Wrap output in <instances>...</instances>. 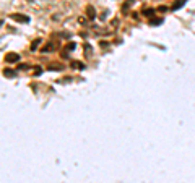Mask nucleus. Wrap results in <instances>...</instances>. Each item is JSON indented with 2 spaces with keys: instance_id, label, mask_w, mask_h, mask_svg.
I'll list each match as a JSON object with an SVG mask.
<instances>
[{
  "instance_id": "nucleus-1",
  "label": "nucleus",
  "mask_w": 195,
  "mask_h": 183,
  "mask_svg": "<svg viewBox=\"0 0 195 183\" xmlns=\"http://www.w3.org/2000/svg\"><path fill=\"white\" fill-rule=\"evenodd\" d=\"M5 60H7V63H15V62L20 60V55H18V53H8V55L5 57Z\"/></svg>"
},
{
  "instance_id": "nucleus-2",
  "label": "nucleus",
  "mask_w": 195,
  "mask_h": 183,
  "mask_svg": "<svg viewBox=\"0 0 195 183\" xmlns=\"http://www.w3.org/2000/svg\"><path fill=\"white\" fill-rule=\"evenodd\" d=\"M12 18H13V20H17V21H21V23H28V21H29L28 16H21V15H17V13L12 15Z\"/></svg>"
},
{
  "instance_id": "nucleus-3",
  "label": "nucleus",
  "mask_w": 195,
  "mask_h": 183,
  "mask_svg": "<svg viewBox=\"0 0 195 183\" xmlns=\"http://www.w3.org/2000/svg\"><path fill=\"white\" fill-rule=\"evenodd\" d=\"M72 66H73V68H78V70L85 68V65L83 63H80V62H72Z\"/></svg>"
},
{
  "instance_id": "nucleus-4",
  "label": "nucleus",
  "mask_w": 195,
  "mask_h": 183,
  "mask_svg": "<svg viewBox=\"0 0 195 183\" xmlns=\"http://www.w3.org/2000/svg\"><path fill=\"white\" fill-rule=\"evenodd\" d=\"M184 3H185V0H179L177 3H174V7H172V8H174V10H179L181 7H184Z\"/></svg>"
},
{
  "instance_id": "nucleus-5",
  "label": "nucleus",
  "mask_w": 195,
  "mask_h": 183,
  "mask_svg": "<svg viewBox=\"0 0 195 183\" xmlns=\"http://www.w3.org/2000/svg\"><path fill=\"white\" fill-rule=\"evenodd\" d=\"M3 75H5V76H13L15 73H13L12 70H5V71H3Z\"/></svg>"
},
{
  "instance_id": "nucleus-6",
  "label": "nucleus",
  "mask_w": 195,
  "mask_h": 183,
  "mask_svg": "<svg viewBox=\"0 0 195 183\" xmlns=\"http://www.w3.org/2000/svg\"><path fill=\"white\" fill-rule=\"evenodd\" d=\"M88 13H90V15H88L90 18H94V12H93V8H91V7L88 8Z\"/></svg>"
},
{
  "instance_id": "nucleus-7",
  "label": "nucleus",
  "mask_w": 195,
  "mask_h": 183,
  "mask_svg": "<svg viewBox=\"0 0 195 183\" xmlns=\"http://www.w3.org/2000/svg\"><path fill=\"white\" fill-rule=\"evenodd\" d=\"M52 47H54V45H52V44H47L46 47L42 49V52H47V50H50V49H52Z\"/></svg>"
}]
</instances>
